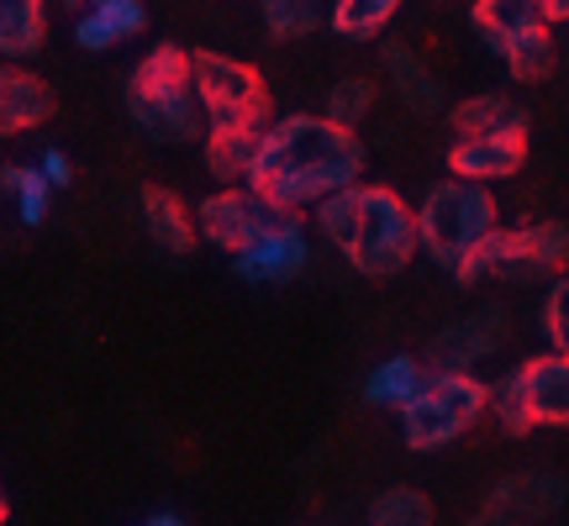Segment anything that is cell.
<instances>
[{"mask_svg": "<svg viewBox=\"0 0 569 526\" xmlns=\"http://www.w3.org/2000/svg\"><path fill=\"white\" fill-rule=\"evenodd\" d=\"M365 174V142L359 127H343L322 111H290L264 127L253 148L248 180L269 205L280 211H317L327 195H338Z\"/></svg>", "mask_w": 569, "mask_h": 526, "instance_id": "6da1fadb", "label": "cell"}, {"mask_svg": "<svg viewBox=\"0 0 569 526\" xmlns=\"http://www.w3.org/2000/svg\"><path fill=\"white\" fill-rule=\"evenodd\" d=\"M311 216H317V232L338 247V259L365 280H390L422 253L417 205H407L390 184H348L338 195H327Z\"/></svg>", "mask_w": 569, "mask_h": 526, "instance_id": "7a4b0ae2", "label": "cell"}, {"mask_svg": "<svg viewBox=\"0 0 569 526\" xmlns=\"http://www.w3.org/2000/svg\"><path fill=\"white\" fill-rule=\"evenodd\" d=\"M127 117L138 122L142 138L153 142H196L206 138V117L196 101V74L190 53L174 42H159L127 74Z\"/></svg>", "mask_w": 569, "mask_h": 526, "instance_id": "3957f363", "label": "cell"}, {"mask_svg": "<svg viewBox=\"0 0 569 526\" xmlns=\"http://www.w3.org/2000/svg\"><path fill=\"white\" fill-rule=\"evenodd\" d=\"M490 416V385L475 368H427L422 390L401 405V443L411 453H438Z\"/></svg>", "mask_w": 569, "mask_h": 526, "instance_id": "277c9868", "label": "cell"}, {"mask_svg": "<svg viewBox=\"0 0 569 526\" xmlns=\"http://www.w3.org/2000/svg\"><path fill=\"white\" fill-rule=\"evenodd\" d=\"M501 226V205L480 180H443L432 184L417 205V237H422V253L438 269H459L465 253L480 237H490Z\"/></svg>", "mask_w": 569, "mask_h": 526, "instance_id": "5b68a950", "label": "cell"}, {"mask_svg": "<svg viewBox=\"0 0 569 526\" xmlns=\"http://www.w3.org/2000/svg\"><path fill=\"white\" fill-rule=\"evenodd\" d=\"M190 74H196L206 132H264L274 122L269 84L253 63L227 53H190Z\"/></svg>", "mask_w": 569, "mask_h": 526, "instance_id": "8992f818", "label": "cell"}, {"mask_svg": "<svg viewBox=\"0 0 569 526\" xmlns=\"http://www.w3.org/2000/svg\"><path fill=\"white\" fill-rule=\"evenodd\" d=\"M490 416L522 437L532 426H569V353H538L490 385Z\"/></svg>", "mask_w": 569, "mask_h": 526, "instance_id": "52a82bcc", "label": "cell"}, {"mask_svg": "<svg viewBox=\"0 0 569 526\" xmlns=\"http://www.w3.org/2000/svg\"><path fill=\"white\" fill-rule=\"evenodd\" d=\"M284 211L280 205H269L253 184H222V190H211L201 205H196V232H201V243H211L217 253H243L259 232L280 222Z\"/></svg>", "mask_w": 569, "mask_h": 526, "instance_id": "ba28073f", "label": "cell"}, {"mask_svg": "<svg viewBox=\"0 0 569 526\" xmlns=\"http://www.w3.org/2000/svg\"><path fill=\"white\" fill-rule=\"evenodd\" d=\"M569 500V485L549 468H528V474H511L486 495V506L475 510L465 526H532L553 516Z\"/></svg>", "mask_w": 569, "mask_h": 526, "instance_id": "9c48e42d", "label": "cell"}, {"mask_svg": "<svg viewBox=\"0 0 569 526\" xmlns=\"http://www.w3.org/2000/svg\"><path fill=\"white\" fill-rule=\"evenodd\" d=\"M306 263H311V232L296 211H284L243 253H232V274L248 284H290L296 274H306Z\"/></svg>", "mask_w": 569, "mask_h": 526, "instance_id": "30bf717a", "label": "cell"}, {"mask_svg": "<svg viewBox=\"0 0 569 526\" xmlns=\"http://www.w3.org/2000/svg\"><path fill=\"white\" fill-rule=\"evenodd\" d=\"M511 337V322L501 305H480L459 322H448L438 337H432V368H475L496 358Z\"/></svg>", "mask_w": 569, "mask_h": 526, "instance_id": "8fae6325", "label": "cell"}, {"mask_svg": "<svg viewBox=\"0 0 569 526\" xmlns=\"http://www.w3.org/2000/svg\"><path fill=\"white\" fill-rule=\"evenodd\" d=\"M528 163V132H475V138H453L448 148V174L453 180H511Z\"/></svg>", "mask_w": 569, "mask_h": 526, "instance_id": "7c38bea8", "label": "cell"}, {"mask_svg": "<svg viewBox=\"0 0 569 526\" xmlns=\"http://www.w3.org/2000/svg\"><path fill=\"white\" fill-rule=\"evenodd\" d=\"M53 117V90L21 69V63H0V138H17V132H32Z\"/></svg>", "mask_w": 569, "mask_h": 526, "instance_id": "4fadbf2b", "label": "cell"}, {"mask_svg": "<svg viewBox=\"0 0 569 526\" xmlns=\"http://www.w3.org/2000/svg\"><path fill=\"white\" fill-rule=\"evenodd\" d=\"M138 205H142V232H148V243L163 247L169 259H184L190 247L201 243V232H196V211H190L174 190L148 184Z\"/></svg>", "mask_w": 569, "mask_h": 526, "instance_id": "5bb4252c", "label": "cell"}, {"mask_svg": "<svg viewBox=\"0 0 569 526\" xmlns=\"http://www.w3.org/2000/svg\"><path fill=\"white\" fill-rule=\"evenodd\" d=\"M142 27H148V6L142 0H90L84 17L74 21V42L84 53H106L117 42L138 38Z\"/></svg>", "mask_w": 569, "mask_h": 526, "instance_id": "9a60e30c", "label": "cell"}, {"mask_svg": "<svg viewBox=\"0 0 569 526\" xmlns=\"http://www.w3.org/2000/svg\"><path fill=\"white\" fill-rule=\"evenodd\" d=\"M469 27H475V32L486 38L490 53L501 59L522 32L549 27V17H543V6H538V0H475V6H469Z\"/></svg>", "mask_w": 569, "mask_h": 526, "instance_id": "2e32d148", "label": "cell"}, {"mask_svg": "<svg viewBox=\"0 0 569 526\" xmlns=\"http://www.w3.org/2000/svg\"><path fill=\"white\" fill-rule=\"evenodd\" d=\"M386 74H390V90L401 95L407 111H417V117H438V111H443V84H438V74H432L411 48L390 42L386 48Z\"/></svg>", "mask_w": 569, "mask_h": 526, "instance_id": "e0dca14e", "label": "cell"}, {"mask_svg": "<svg viewBox=\"0 0 569 526\" xmlns=\"http://www.w3.org/2000/svg\"><path fill=\"white\" fill-rule=\"evenodd\" d=\"M448 127L453 138H475V132H528V111L501 95V90H486V95H469L448 111Z\"/></svg>", "mask_w": 569, "mask_h": 526, "instance_id": "ac0fdd59", "label": "cell"}, {"mask_svg": "<svg viewBox=\"0 0 569 526\" xmlns=\"http://www.w3.org/2000/svg\"><path fill=\"white\" fill-rule=\"evenodd\" d=\"M453 280L459 284H486V280H522V253H517V232L507 226H496L490 237L465 253V263L453 269Z\"/></svg>", "mask_w": 569, "mask_h": 526, "instance_id": "d6986e66", "label": "cell"}, {"mask_svg": "<svg viewBox=\"0 0 569 526\" xmlns=\"http://www.w3.org/2000/svg\"><path fill=\"white\" fill-rule=\"evenodd\" d=\"M517 253H522V280H559L569 263V226L559 222L517 226Z\"/></svg>", "mask_w": 569, "mask_h": 526, "instance_id": "ffe728a7", "label": "cell"}, {"mask_svg": "<svg viewBox=\"0 0 569 526\" xmlns=\"http://www.w3.org/2000/svg\"><path fill=\"white\" fill-rule=\"evenodd\" d=\"M48 38V6L42 0H0V59H32Z\"/></svg>", "mask_w": 569, "mask_h": 526, "instance_id": "44dd1931", "label": "cell"}, {"mask_svg": "<svg viewBox=\"0 0 569 526\" xmlns=\"http://www.w3.org/2000/svg\"><path fill=\"white\" fill-rule=\"evenodd\" d=\"M427 380V364L422 358H411V353H396V358H380V364L369 368L365 380V401L380 405V411H401V405L422 390Z\"/></svg>", "mask_w": 569, "mask_h": 526, "instance_id": "7402d4cb", "label": "cell"}, {"mask_svg": "<svg viewBox=\"0 0 569 526\" xmlns=\"http://www.w3.org/2000/svg\"><path fill=\"white\" fill-rule=\"evenodd\" d=\"M327 11H332V0H259L264 32L274 42H301V38H311L317 27H327Z\"/></svg>", "mask_w": 569, "mask_h": 526, "instance_id": "603a6c76", "label": "cell"}, {"mask_svg": "<svg viewBox=\"0 0 569 526\" xmlns=\"http://www.w3.org/2000/svg\"><path fill=\"white\" fill-rule=\"evenodd\" d=\"M401 11V0H332V11H327V27L348 42H369L380 38L390 21Z\"/></svg>", "mask_w": 569, "mask_h": 526, "instance_id": "cb8c5ba5", "label": "cell"}, {"mask_svg": "<svg viewBox=\"0 0 569 526\" xmlns=\"http://www.w3.org/2000/svg\"><path fill=\"white\" fill-rule=\"evenodd\" d=\"M365 526H438V516H432V500H427L422 489L390 485L369 500Z\"/></svg>", "mask_w": 569, "mask_h": 526, "instance_id": "d4e9b609", "label": "cell"}, {"mask_svg": "<svg viewBox=\"0 0 569 526\" xmlns=\"http://www.w3.org/2000/svg\"><path fill=\"white\" fill-rule=\"evenodd\" d=\"M259 138H264V132H206V138H201L206 169H211V174H217L222 184H243Z\"/></svg>", "mask_w": 569, "mask_h": 526, "instance_id": "484cf974", "label": "cell"}, {"mask_svg": "<svg viewBox=\"0 0 569 526\" xmlns=\"http://www.w3.org/2000/svg\"><path fill=\"white\" fill-rule=\"evenodd\" d=\"M501 63H507V74L517 84L549 80L553 74V27H532V32H522V38L501 53Z\"/></svg>", "mask_w": 569, "mask_h": 526, "instance_id": "4316f807", "label": "cell"}, {"mask_svg": "<svg viewBox=\"0 0 569 526\" xmlns=\"http://www.w3.org/2000/svg\"><path fill=\"white\" fill-rule=\"evenodd\" d=\"M6 195L17 201L21 226H42L48 222V205H53V184L42 180L38 163H11V180H6Z\"/></svg>", "mask_w": 569, "mask_h": 526, "instance_id": "83f0119b", "label": "cell"}, {"mask_svg": "<svg viewBox=\"0 0 569 526\" xmlns=\"http://www.w3.org/2000/svg\"><path fill=\"white\" fill-rule=\"evenodd\" d=\"M369 105H375V84L365 74H353V80H338L327 90L322 117H332V122H343V127H359L369 117Z\"/></svg>", "mask_w": 569, "mask_h": 526, "instance_id": "f1b7e54d", "label": "cell"}, {"mask_svg": "<svg viewBox=\"0 0 569 526\" xmlns=\"http://www.w3.org/2000/svg\"><path fill=\"white\" fill-rule=\"evenodd\" d=\"M543 337L553 353H569V274H559L543 295Z\"/></svg>", "mask_w": 569, "mask_h": 526, "instance_id": "f546056e", "label": "cell"}, {"mask_svg": "<svg viewBox=\"0 0 569 526\" xmlns=\"http://www.w3.org/2000/svg\"><path fill=\"white\" fill-rule=\"evenodd\" d=\"M38 169H42V180L53 184V190H69V184H74V163H69V153H63V148H42Z\"/></svg>", "mask_w": 569, "mask_h": 526, "instance_id": "4dcf8cb0", "label": "cell"}, {"mask_svg": "<svg viewBox=\"0 0 569 526\" xmlns=\"http://www.w3.org/2000/svg\"><path fill=\"white\" fill-rule=\"evenodd\" d=\"M538 6H543V17H549V27L569 21V0H538Z\"/></svg>", "mask_w": 569, "mask_h": 526, "instance_id": "1f68e13d", "label": "cell"}, {"mask_svg": "<svg viewBox=\"0 0 569 526\" xmlns=\"http://www.w3.org/2000/svg\"><path fill=\"white\" fill-rule=\"evenodd\" d=\"M138 526H190L184 516H174V510H153L148 522H138Z\"/></svg>", "mask_w": 569, "mask_h": 526, "instance_id": "d6a6232c", "label": "cell"}, {"mask_svg": "<svg viewBox=\"0 0 569 526\" xmlns=\"http://www.w3.org/2000/svg\"><path fill=\"white\" fill-rule=\"evenodd\" d=\"M6 180H11V163H0V190H6Z\"/></svg>", "mask_w": 569, "mask_h": 526, "instance_id": "836d02e7", "label": "cell"}, {"mask_svg": "<svg viewBox=\"0 0 569 526\" xmlns=\"http://www.w3.org/2000/svg\"><path fill=\"white\" fill-rule=\"evenodd\" d=\"M6 516H11V510H6V489H0V526H6Z\"/></svg>", "mask_w": 569, "mask_h": 526, "instance_id": "e575fe53", "label": "cell"}, {"mask_svg": "<svg viewBox=\"0 0 569 526\" xmlns=\"http://www.w3.org/2000/svg\"><path fill=\"white\" fill-rule=\"evenodd\" d=\"M69 6H90V0H69Z\"/></svg>", "mask_w": 569, "mask_h": 526, "instance_id": "d590c367", "label": "cell"}]
</instances>
